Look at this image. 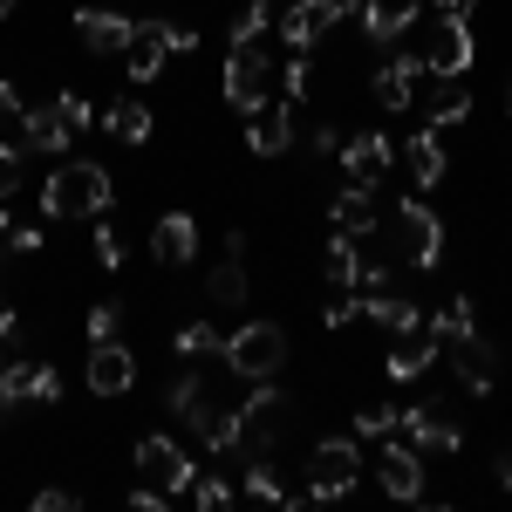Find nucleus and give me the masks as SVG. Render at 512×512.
Here are the masks:
<instances>
[{
	"label": "nucleus",
	"instance_id": "1",
	"mask_svg": "<svg viewBox=\"0 0 512 512\" xmlns=\"http://www.w3.org/2000/svg\"><path fill=\"white\" fill-rule=\"evenodd\" d=\"M117 198V178L89 158H55V171L41 178V212L48 219H103Z\"/></svg>",
	"mask_w": 512,
	"mask_h": 512
},
{
	"label": "nucleus",
	"instance_id": "2",
	"mask_svg": "<svg viewBox=\"0 0 512 512\" xmlns=\"http://www.w3.org/2000/svg\"><path fill=\"white\" fill-rule=\"evenodd\" d=\"M280 89V62H274V41H233V55H226V69H219V96L233 103V110H260L267 96Z\"/></svg>",
	"mask_w": 512,
	"mask_h": 512
},
{
	"label": "nucleus",
	"instance_id": "3",
	"mask_svg": "<svg viewBox=\"0 0 512 512\" xmlns=\"http://www.w3.org/2000/svg\"><path fill=\"white\" fill-rule=\"evenodd\" d=\"M280 362H287V335H280L274 321H246L226 335V369L246 376V383H260V376H280Z\"/></svg>",
	"mask_w": 512,
	"mask_h": 512
},
{
	"label": "nucleus",
	"instance_id": "4",
	"mask_svg": "<svg viewBox=\"0 0 512 512\" xmlns=\"http://www.w3.org/2000/svg\"><path fill=\"white\" fill-rule=\"evenodd\" d=\"M355 478H362V444L355 437H321L308 451V492L301 499H342V492H355Z\"/></svg>",
	"mask_w": 512,
	"mask_h": 512
},
{
	"label": "nucleus",
	"instance_id": "5",
	"mask_svg": "<svg viewBox=\"0 0 512 512\" xmlns=\"http://www.w3.org/2000/svg\"><path fill=\"white\" fill-rule=\"evenodd\" d=\"M396 239H403V260H410L417 274H431L437 260H444V219L431 212L424 192H410L396 205Z\"/></svg>",
	"mask_w": 512,
	"mask_h": 512
},
{
	"label": "nucleus",
	"instance_id": "6",
	"mask_svg": "<svg viewBox=\"0 0 512 512\" xmlns=\"http://www.w3.org/2000/svg\"><path fill=\"white\" fill-rule=\"evenodd\" d=\"M294 123H301V103L267 96L260 110H246V151H253V158H280V151H294Z\"/></svg>",
	"mask_w": 512,
	"mask_h": 512
},
{
	"label": "nucleus",
	"instance_id": "7",
	"mask_svg": "<svg viewBox=\"0 0 512 512\" xmlns=\"http://www.w3.org/2000/svg\"><path fill=\"white\" fill-rule=\"evenodd\" d=\"M233 410H239V424H246V451H267V444H274V431L287 424V410H294V396L280 390L274 376H260V383H253V396H246V403H233Z\"/></svg>",
	"mask_w": 512,
	"mask_h": 512
},
{
	"label": "nucleus",
	"instance_id": "8",
	"mask_svg": "<svg viewBox=\"0 0 512 512\" xmlns=\"http://www.w3.org/2000/svg\"><path fill=\"white\" fill-rule=\"evenodd\" d=\"M192 472H198V465L185 458V444H171V437H144V444H137V478H144L151 492H164V499L185 492Z\"/></svg>",
	"mask_w": 512,
	"mask_h": 512
},
{
	"label": "nucleus",
	"instance_id": "9",
	"mask_svg": "<svg viewBox=\"0 0 512 512\" xmlns=\"http://www.w3.org/2000/svg\"><path fill=\"white\" fill-rule=\"evenodd\" d=\"M472 21H451V14H431V41H424V69L431 76H465L472 69Z\"/></svg>",
	"mask_w": 512,
	"mask_h": 512
},
{
	"label": "nucleus",
	"instance_id": "10",
	"mask_svg": "<svg viewBox=\"0 0 512 512\" xmlns=\"http://www.w3.org/2000/svg\"><path fill=\"white\" fill-rule=\"evenodd\" d=\"M335 158H342V171H349V185H369V192H376V185L390 178V164H396V144L383 137V130H355V137H342Z\"/></svg>",
	"mask_w": 512,
	"mask_h": 512
},
{
	"label": "nucleus",
	"instance_id": "11",
	"mask_svg": "<svg viewBox=\"0 0 512 512\" xmlns=\"http://www.w3.org/2000/svg\"><path fill=\"white\" fill-rule=\"evenodd\" d=\"M376 478H383V492L390 499H424V451L410 444V437H383V451H376Z\"/></svg>",
	"mask_w": 512,
	"mask_h": 512
},
{
	"label": "nucleus",
	"instance_id": "12",
	"mask_svg": "<svg viewBox=\"0 0 512 512\" xmlns=\"http://www.w3.org/2000/svg\"><path fill=\"white\" fill-rule=\"evenodd\" d=\"M164 410H171L178 424H192V431H198V424H212V417L226 410V396H219V383H212L205 369H185V376L164 390Z\"/></svg>",
	"mask_w": 512,
	"mask_h": 512
},
{
	"label": "nucleus",
	"instance_id": "13",
	"mask_svg": "<svg viewBox=\"0 0 512 512\" xmlns=\"http://www.w3.org/2000/svg\"><path fill=\"white\" fill-rule=\"evenodd\" d=\"M437 349H444V342H437L431 321H410V328L390 342V355H383V376H390V383H410V376H424V369L437 362Z\"/></svg>",
	"mask_w": 512,
	"mask_h": 512
},
{
	"label": "nucleus",
	"instance_id": "14",
	"mask_svg": "<svg viewBox=\"0 0 512 512\" xmlns=\"http://www.w3.org/2000/svg\"><path fill=\"white\" fill-rule=\"evenodd\" d=\"M396 431L410 437V444H417V451H424V458H458V451H465V431H458V424H451V417H437V410H424V403H403V424H396Z\"/></svg>",
	"mask_w": 512,
	"mask_h": 512
},
{
	"label": "nucleus",
	"instance_id": "15",
	"mask_svg": "<svg viewBox=\"0 0 512 512\" xmlns=\"http://www.w3.org/2000/svg\"><path fill=\"white\" fill-rule=\"evenodd\" d=\"M130 35H137V21L117 14V7H76V41L89 55H123Z\"/></svg>",
	"mask_w": 512,
	"mask_h": 512
},
{
	"label": "nucleus",
	"instance_id": "16",
	"mask_svg": "<svg viewBox=\"0 0 512 512\" xmlns=\"http://www.w3.org/2000/svg\"><path fill=\"white\" fill-rule=\"evenodd\" d=\"M424 14V0H355V21H362V41H376V48H396L403 28Z\"/></svg>",
	"mask_w": 512,
	"mask_h": 512
},
{
	"label": "nucleus",
	"instance_id": "17",
	"mask_svg": "<svg viewBox=\"0 0 512 512\" xmlns=\"http://www.w3.org/2000/svg\"><path fill=\"white\" fill-rule=\"evenodd\" d=\"M417 76H431L424 55H417V48H396L390 62L376 69V103H383V110H410V103H417Z\"/></svg>",
	"mask_w": 512,
	"mask_h": 512
},
{
	"label": "nucleus",
	"instance_id": "18",
	"mask_svg": "<svg viewBox=\"0 0 512 512\" xmlns=\"http://www.w3.org/2000/svg\"><path fill=\"white\" fill-rule=\"evenodd\" d=\"M444 355H451V369H458V383H465L472 396H485L492 383H499V349H492V342H485L478 328L465 335V342H451Z\"/></svg>",
	"mask_w": 512,
	"mask_h": 512
},
{
	"label": "nucleus",
	"instance_id": "19",
	"mask_svg": "<svg viewBox=\"0 0 512 512\" xmlns=\"http://www.w3.org/2000/svg\"><path fill=\"white\" fill-rule=\"evenodd\" d=\"M69 144H76V130L62 123V110H55V103L21 110V151H28V158H62Z\"/></svg>",
	"mask_w": 512,
	"mask_h": 512
},
{
	"label": "nucleus",
	"instance_id": "20",
	"mask_svg": "<svg viewBox=\"0 0 512 512\" xmlns=\"http://www.w3.org/2000/svg\"><path fill=\"white\" fill-rule=\"evenodd\" d=\"M137 383V355L123 342H89V390L96 396H123Z\"/></svg>",
	"mask_w": 512,
	"mask_h": 512
},
{
	"label": "nucleus",
	"instance_id": "21",
	"mask_svg": "<svg viewBox=\"0 0 512 512\" xmlns=\"http://www.w3.org/2000/svg\"><path fill=\"white\" fill-rule=\"evenodd\" d=\"M403 164H410V192H437L444 185V171H451V158H444V144H437V130L424 123L410 144H403Z\"/></svg>",
	"mask_w": 512,
	"mask_h": 512
},
{
	"label": "nucleus",
	"instance_id": "22",
	"mask_svg": "<svg viewBox=\"0 0 512 512\" xmlns=\"http://www.w3.org/2000/svg\"><path fill=\"white\" fill-rule=\"evenodd\" d=\"M328 226L349 239H369L376 233V192L369 185H342V192L328 198Z\"/></svg>",
	"mask_w": 512,
	"mask_h": 512
},
{
	"label": "nucleus",
	"instance_id": "23",
	"mask_svg": "<svg viewBox=\"0 0 512 512\" xmlns=\"http://www.w3.org/2000/svg\"><path fill=\"white\" fill-rule=\"evenodd\" d=\"M151 253H158V267H185L198 253V219L192 212H164L151 226Z\"/></svg>",
	"mask_w": 512,
	"mask_h": 512
},
{
	"label": "nucleus",
	"instance_id": "24",
	"mask_svg": "<svg viewBox=\"0 0 512 512\" xmlns=\"http://www.w3.org/2000/svg\"><path fill=\"white\" fill-rule=\"evenodd\" d=\"M472 117V82L465 76H431V103H424V123L431 130H451V123Z\"/></svg>",
	"mask_w": 512,
	"mask_h": 512
},
{
	"label": "nucleus",
	"instance_id": "25",
	"mask_svg": "<svg viewBox=\"0 0 512 512\" xmlns=\"http://www.w3.org/2000/svg\"><path fill=\"white\" fill-rule=\"evenodd\" d=\"M123 76L130 82H158L164 76V41L137 21V35H130V48H123Z\"/></svg>",
	"mask_w": 512,
	"mask_h": 512
},
{
	"label": "nucleus",
	"instance_id": "26",
	"mask_svg": "<svg viewBox=\"0 0 512 512\" xmlns=\"http://www.w3.org/2000/svg\"><path fill=\"white\" fill-rule=\"evenodd\" d=\"M205 294H212V308H246V260L219 253V267L205 274Z\"/></svg>",
	"mask_w": 512,
	"mask_h": 512
},
{
	"label": "nucleus",
	"instance_id": "27",
	"mask_svg": "<svg viewBox=\"0 0 512 512\" xmlns=\"http://www.w3.org/2000/svg\"><path fill=\"white\" fill-rule=\"evenodd\" d=\"M103 130H110L117 144H144V137H151V110H144L137 96H117V103L103 110Z\"/></svg>",
	"mask_w": 512,
	"mask_h": 512
},
{
	"label": "nucleus",
	"instance_id": "28",
	"mask_svg": "<svg viewBox=\"0 0 512 512\" xmlns=\"http://www.w3.org/2000/svg\"><path fill=\"white\" fill-rule=\"evenodd\" d=\"M198 444H205V451H219V458H246V424H239L233 403H226L212 424H198Z\"/></svg>",
	"mask_w": 512,
	"mask_h": 512
},
{
	"label": "nucleus",
	"instance_id": "29",
	"mask_svg": "<svg viewBox=\"0 0 512 512\" xmlns=\"http://www.w3.org/2000/svg\"><path fill=\"white\" fill-rule=\"evenodd\" d=\"M431 328H437V342H444V349H451V342H465V335L478 328V315H472V294H451V301H444V308L431 315Z\"/></svg>",
	"mask_w": 512,
	"mask_h": 512
},
{
	"label": "nucleus",
	"instance_id": "30",
	"mask_svg": "<svg viewBox=\"0 0 512 512\" xmlns=\"http://www.w3.org/2000/svg\"><path fill=\"white\" fill-rule=\"evenodd\" d=\"M171 349L185 355V362H212V355L226 349V335H219V321H185V328H178V342H171Z\"/></svg>",
	"mask_w": 512,
	"mask_h": 512
},
{
	"label": "nucleus",
	"instance_id": "31",
	"mask_svg": "<svg viewBox=\"0 0 512 512\" xmlns=\"http://www.w3.org/2000/svg\"><path fill=\"white\" fill-rule=\"evenodd\" d=\"M321 274H328V287H355V280H362V253H355V239H349V233L328 239V260H321Z\"/></svg>",
	"mask_w": 512,
	"mask_h": 512
},
{
	"label": "nucleus",
	"instance_id": "32",
	"mask_svg": "<svg viewBox=\"0 0 512 512\" xmlns=\"http://www.w3.org/2000/svg\"><path fill=\"white\" fill-rule=\"evenodd\" d=\"M246 499H274V506H287V492H280V472L267 451H246Z\"/></svg>",
	"mask_w": 512,
	"mask_h": 512
},
{
	"label": "nucleus",
	"instance_id": "33",
	"mask_svg": "<svg viewBox=\"0 0 512 512\" xmlns=\"http://www.w3.org/2000/svg\"><path fill=\"white\" fill-rule=\"evenodd\" d=\"M280 96H287V103H308V96H315V62H308L301 48H287V62H280Z\"/></svg>",
	"mask_w": 512,
	"mask_h": 512
},
{
	"label": "nucleus",
	"instance_id": "34",
	"mask_svg": "<svg viewBox=\"0 0 512 512\" xmlns=\"http://www.w3.org/2000/svg\"><path fill=\"white\" fill-rule=\"evenodd\" d=\"M21 185H28V151H21V137H0V205H14Z\"/></svg>",
	"mask_w": 512,
	"mask_h": 512
},
{
	"label": "nucleus",
	"instance_id": "35",
	"mask_svg": "<svg viewBox=\"0 0 512 512\" xmlns=\"http://www.w3.org/2000/svg\"><path fill=\"white\" fill-rule=\"evenodd\" d=\"M55 110H62V123H69V130H96V123H103V110H96V103H89V96H82V89H62V96H55Z\"/></svg>",
	"mask_w": 512,
	"mask_h": 512
},
{
	"label": "nucleus",
	"instance_id": "36",
	"mask_svg": "<svg viewBox=\"0 0 512 512\" xmlns=\"http://www.w3.org/2000/svg\"><path fill=\"white\" fill-rule=\"evenodd\" d=\"M267 28H274V0H246L233 14V41H260Z\"/></svg>",
	"mask_w": 512,
	"mask_h": 512
},
{
	"label": "nucleus",
	"instance_id": "37",
	"mask_svg": "<svg viewBox=\"0 0 512 512\" xmlns=\"http://www.w3.org/2000/svg\"><path fill=\"white\" fill-rule=\"evenodd\" d=\"M396 424H403V410H396V403H383V410H376V403H369V410H355V437H369V444H383Z\"/></svg>",
	"mask_w": 512,
	"mask_h": 512
},
{
	"label": "nucleus",
	"instance_id": "38",
	"mask_svg": "<svg viewBox=\"0 0 512 512\" xmlns=\"http://www.w3.org/2000/svg\"><path fill=\"white\" fill-rule=\"evenodd\" d=\"M185 492H192V506H205V512L233 506V485H226L219 472H192V485H185Z\"/></svg>",
	"mask_w": 512,
	"mask_h": 512
},
{
	"label": "nucleus",
	"instance_id": "39",
	"mask_svg": "<svg viewBox=\"0 0 512 512\" xmlns=\"http://www.w3.org/2000/svg\"><path fill=\"white\" fill-rule=\"evenodd\" d=\"M144 28L164 41V55H192V48H198V28H192V21H164V14H158V21H144Z\"/></svg>",
	"mask_w": 512,
	"mask_h": 512
},
{
	"label": "nucleus",
	"instance_id": "40",
	"mask_svg": "<svg viewBox=\"0 0 512 512\" xmlns=\"http://www.w3.org/2000/svg\"><path fill=\"white\" fill-rule=\"evenodd\" d=\"M123 335V308L117 301H96V308H89V342H117Z\"/></svg>",
	"mask_w": 512,
	"mask_h": 512
},
{
	"label": "nucleus",
	"instance_id": "41",
	"mask_svg": "<svg viewBox=\"0 0 512 512\" xmlns=\"http://www.w3.org/2000/svg\"><path fill=\"white\" fill-rule=\"evenodd\" d=\"M0 246H7L14 260H35L48 239H41V226H7V233H0Z\"/></svg>",
	"mask_w": 512,
	"mask_h": 512
},
{
	"label": "nucleus",
	"instance_id": "42",
	"mask_svg": "<svg viewBox=\"0 0 512 512\" xmlns=\"http://www.w3.org/2000/svg\"><path fill=\"white\" fill-rule=\"evenodd\" d=\"M321 321H328V328H349V321H362V301H355V287H335V301L321 308Z\"/></svg>",
	"mask_w": 512,
	"mask_h": 512
},
{
	"label": "nucleus",
	"instance_id": "43",
	"mask_svg": "<svg viewBox=\"0 0 512 512\" xmlns=\"http://www.w3.org/2000/svg\"><path fill=\"white\" fill-rule=\"evenodd\" d=\"M96 267H110V274L123 267V239H117V226H96Z\"/></svg>",
	"mask_w": 512,
	"mask_h": 512
},
{
	"label": "nucleus",
	"instance_id": "44",
	"mask_svg": "<svg viewBox=\"0 0 512 512\" xmlns=\"http://www.w3.org/2000/svg\"><path fill=\"white\" fill-rule=\"evenodd\" d=\"M82 506V499H76V492H62V485H41V492H35V512H76Z\"/></svg>",
	"mask_w": 512,
	"mask_h": 512
},
{
	"label": "nucleus",
	"instance_id": "45",
	"mask_svg": "<svg viewBox=\"0 0 512 512\" xmlns=\"http://www.w3.org/2000/svg\"><path fill=\"white\" fill-rule=\"evenodd\" d=\"M7 130H21V96H14V82L0 76V137Z\"/></svg>",
	"mask_w": 512,
	"mask_h": 512
},
{
	"label": "nucleus",
	"instance_id": "46",
	"mask_svg": "<svg viewBox=\"0 0 512 512\" xmlns=\"http://www.w3.org/2000/svg\"><path fill=\"white\" fill-rule=\"evenodd\" d=\"M308 151H315V158H335V151H342V130H328V123H321L315 137H308Z\"/></svg>",
	"mask_w": 512,
	"mask_h": 512
},
{
	"label": "nucleus",
	"instance_id": "47",
	"mask_svg": "<svg viewBox=\"0 0 512 512\" xmlns=\"http://www.w3.org/2000/svg\"><path fill=\"white\" fill-rule=\"evenodd\" d=\"M0 342L21 349V321H14V308H7V294H0Z\"/></svg>",
	"mask_w": 512,
	"mask_h": 512
},
{
	"label": "nucleus",
	"instance_id": "48",
	"mask_svg": "<svg viewBox=\"0 0 512 512\" xmlns=\"http://www.w3.org/2000/svg\"><path fill=\"white\" fill-rule=\"evenodd\" d=\"M478 0H431V14H451V21H472Z\"/></svg>",
	"mask_w": 512,
	"mask_h": 512
},
{
	"label": "nucleus",
	"instance_id": "49",
	"mask_svg": "<svg viewBox=\"0 0 512 512\" xmlns=\"http://www.w3.org/2000/svg\"><path fill=\"white\" fill-rule=\"evenodd\" d=\"M499 485L512 492V451H499Z\"/></svg>",
	"mask_w": 512,
	"mask_h": 512
},
{
	"label": "nucleus",
	"instance_id": "50",
	"mask_svg": "<svg viewBox=\"0 0 512 512\" xmlns=\"http://www.w3.org/2000/svg\"><path fill=\"white\" fill-rule=\"evenodd\" d=\"M14 7H21V0H0V21H7V14H14Z\"/></svg>",
	"mask_w": 512,
	"mask_h": 512
},
{
	"label": "nucleus",
	"instance_id": "51",
	"mask_svg": "<svg viewBox=\"0 0 512 512\" xmlns=\"http://www.w3.org/2000/svg\"><path fill=\"white\" fill-rule=\"evenodd\" d=\"M7 410H14V403H7V396H0V424H7Z\"/></svg>",
	"mask_w": 512,
	"mask_h": 512
},
{
	"label": "nucleus",
	"instance_id": "52",
	"mask_svg": "<svg viewBox=\"0 0 512 512\" xmlns=\"http://www.w3.org/2000/svg\"><path fill=\"white\" fill-rule=\"evenodd\" d=\"M0 362H7V342H0Z\"/></svg>",
	"mask_w": 512,
	"mask_h": 512
},
{
	"label": "nucleus",
	"instance_id": "53",
	"mask_svg": "<svg viewBox=\"0 0 512 512\" xmlns=\"http://www.w3.org/2000/svg\"><path fill=\"white\" fill-rule=\"evenodd\" d=\"M506 110H512V89H506Z\"/></svg>",
	"mask_w": 512,
	"mask_h": 512
}]
</instances>
